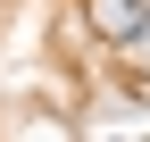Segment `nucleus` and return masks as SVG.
Segmentation results:
<instances>
[{"mask_svg":"<svg viewBox=\"0 0 150 142\" xmlns=\"http://www.w3.org/2000/svg\"><path fill=\"white\" fill-rule=\"evenodd\" d=\"M125 92H134V100H150V84H142V75H125Z\"/></svg>","mask_w":150,"mask_h":142,"instance_id":"obj_2","label":"nucleus"},{"mask_svg":"<svg viewBox=\"0 0 150 142\" xmlns=\"http://www.w3.org/2000/svg\"><path fill=\"white\" fill-rule=\"evenodd\" d=\"M92 25H100V42L134 50L142 33H150V0H92Z\"/></svg>","mask_w":150,"mask_h":142,"instance_id":"obj_1","label":"nucleus"}]
</instances>
